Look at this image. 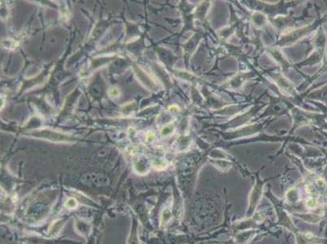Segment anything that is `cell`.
<instances>
[{
  "mask_svg": "<svg viewBox=\"0 0 327 244\" xmlns=\"http://www.w3.org/2000/svg\"><path fill=\"white\" fill-rule=\"evenodd\" d=\"M66 207L69 209H73L77 206V202L75 199H68L66 201Z\"/></svg>",
  "mask_w": 327,
  "mask_h": 244,
  "instance_id": "6da1fadb",
  "label": "cell"
}]
</instances>
